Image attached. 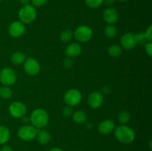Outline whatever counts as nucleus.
<instances>
[{"mask_svg":"<svg viewBox=\"0 0 152 151\" xmlns=\"http://www.w3.org/2000/svg\"><path fill=\"white\" fill-rule=\"evenodd\" d=\"M118 1H128V0H118Z\"/></svg>","mask_w":152,"mask_h":151,"instance_id":"obj_35","label":"nucleus"},{"mask_svg":"<svg viewBox=\"0 0 152 151\" xmlns=\"http://www.w3.org/2000/svg\"><path fill=\"white\" fill-rule=\"evenodd\" d=\"M10 137V132L7 127L0 125V144L7 143Z\"/></svg>","mask_w":152,"mask_h":151,"instance_id":"obj_19","label":"nucleus"},{"mask_svg":"<svg viewBox=\"0 0 152 151\" xmlns=\"http://www.w3.org/2000/svg\"><path fill=\"white\" fill-rule=\"evenodd\" d=\"M102 17L108 25H114L119 19V13L116 9L108 7L104 10Z\"/></svg>","mask_w":152,"mask_h":151,"instance_id":"obj_12","label":"nucleus"},{"mask_svg":"<svg viewBox=\"0 0 152 151\" xmlns=\"http://www.w3.org/2000/svg\"><path fill=\"white\" fill-rule=\"evenodd\" d=\"M37 16V12L35 7L30 4L22 6L18 13L19 21L23 24L32 23L36 19Z\"/></svg>","mask_w":152,"mask_h":151,"instance_id":"obj_3","label":"nucleus"},{"mask_svg":"<svg viewBox=\"0 0 152 151\" xmlns=\"http://www.w3.org/2000/svg\"><path fill=\"white\" fill-rule=\"evenodd\" d=\"M49 151H64L62 148L59 147H53L50 150H49Z\"/></svg>","mask_w":152,"mask_h":151,"instance_id":"obj_34","label":"nucleus"},{"mask_svg":"<svg viewBox=\"0 0 152 151\" xmlns=\"http://www.w3.org/2000/svg\"><path fill=\"white\" fill-rule=\"evenodd\" d=\"M138 44L137 33H126L120 38V46L126 50H132Z\"/></svg>","mask_w":152,"mask_h":151,"instance_id":"obj_9","label":"nucleus"},{"mask_svg":"<svg viewBox=\"0 0 152 151\" xmlns=\"http://www.w3.org/2000/svg\"><path fill=\"white\" fill-rule=\"evenodd\" d=\"M82 53V47L80 44L76 42L71 43L66 47L65 50V53L68 58L77 57Z\"/></svg>","mask_w":152,"mask_h":151,"instance_id":"obj_15","label":"nucleus"},{"mask_svg":"<svg viewBox=\"0 0 152 151\" xmlns=\"http://www.w3.org/2000/svg\"><path fill=\"white\" fill-rule=\"evenodd\" d=\"M19 2H20L22 5H26V4H30L31 0H19Z\"/></svg>","mask_w":152,"mask_h":151,"instance_id":"obj_33","label":"nucleus"},{"mask_svg":"<svg viewBox=\"0 0 152 151\" xmlns=\"http://www.w3.org/2000/svg\"><path fill=\"white\" fill-rule=\"evenodd\" d=\"M48 0H31L32 5L34 7H42L47 3Z\"/></svg>","mask_w":152,"mask_h":151,"instance_id":"obj_28","label":"nucleus"},{"mask_svg":"<svg viewBox=\"0 0 152 151\" xmlns=\"http://www.w3.org/2000/svg\"><path fill=\"white\" fill-rule=\"evenodd\" d=\"M73 36H74V33L72 31L70 30H65L59 34V40L62 43H68L71 41Z\"/></svg>","mask_w":152,"mask_h":151,"instance_id":"obj_21","label":"nucleus"},{"mask_svg":"<svg viewBox=\"0 0 152 151\" xmlns=\"http://www.w3.org/2000/svg\"><path fill=\"white\" fill-rule=\"evenodd\" d=\"M115 129V124L111 119H105L101 121L98 125V131L102 135H108Z\"/></svg>","mask_w":152,"mask_h":151,"instance_id":"obj_14","label":"nucleus"},{"mask_svg":"<svg viewBox=\"0 0 152 151\" xmlns=\"http://www.w3.org/2000/svg\"><path fill=\"white\" fill-rule=\"evenodd\" d=\"M0 151H13V149L9 145H4L0 149Z\"/></svg>","mask_w":152,"mask_h":151,"instance_id":"obj_32","label":"nucleus"},{"mask_svg":"<svg viewBox=\"0 0 152 151\" xmlns=\"http://www.w3.org/2000/svg\"><path fill=\"white\" fill-rule=\"evenodd\" d=\"M83 96L80 90L77 89H69L64 95V101L68 106L74 107L78 105L81 102Z\"/></svg>","mask_w":152,"mask_h":151,"instance_id":"obj_7","label":"nucleus"},{"mask_svg":"<svg viewBox=\"0 0 152 151\" xmlns=\"http://www.w3.org/2000/svg\"><path fill=\"white\" fill-rule=\"evenodd\" d=\"M29 119L31 125L37 129H42L46 127L48 124L49 115L45 110L37 108L31 112Z\"/></svg>","mask_w":152,"mask_h":151,"instance_id":"obj_1","label":"nucleus"},{"mask_svg":"<svg viewBox=\"0 0 152 151\" xmlns=\"http://www.w3.org/2000/svg\"><path fill=\"white\" fill-rule=\"evenodd\" d=\"M89 107L92 109H97L100 107L103 103V96L99 91H94L89 95L88 99Z\"/></svg>","mask_w":152,"mask_h":151,"instance_id":"obj_13","label":"nucleus"},{"mask_svg":"<svg viewBox=\"0 0 152 151\" xmlns=\"http://www.w3.org/2000/svg\"><path fill=\"white\" fill-rule=\"evenodd\" d=\"M13 90L9 86H4L0 87V96L3 99H10L13 96Z\"/></svg>","mask_w":152,"mask_h":151,"instance_id":"obj_22","label":"nucleus"},{"mask_svg":"<svg viewBox=\"0 0 152 151\" xmlns=\"http://www.w3.org/2000/svg\"><path fill=\"white\" fill-rule=\"evenodd\" d=\"M108 53L111 57L118 58L123 53V48L118 44H112L108 47Z\"/></svg>","mask_w":152,"mask_h":151,"instance_id":"obj_20","label":"nucleus"},{"mask_svg":"<svg viewBox=\"0 0 152 151\" xmlns=\"http://www.w3.org/2000/svg\"><path fill=\"white\" fill-rule=\"evenodd\" d=\"M23 68L26 74L31 76H37L40 72V69H41L38 61L33 57L26 58L23 63Z\"/></svg>","mask_w":152,"mask_h":151,"instance_id":"obj_8","label":"nucleus"},{"mask_svg":"<svg viewBox=\"0 0 152 151\" xmlns=\"http://www.w3.org/2000/svg\"><path fill=\"white\" fill-rule=\"evenodd\" d=\"M103 3H105L108 7H111L115 3V0H104Z\"/></svg>","mask_w":152,"mask_h":151,"instance_id":"obj_31","label":"nucleus"},{"mask_svg":"<svg viewBox=\"0 0 152 151\" xmlns=\"http://www.w3.org/2000/svg\"><path fill=\"white\" fill-rule=\"evenodd\" d=\"M114 136L119 142L123 144H131L135 139V132L126 124H120L114 129Z\"/></svg>","mask_w":152,"mask_h":151,"instance_id":"obj_2","label":"nucleus"},{"mask_svg":"<svg viewBox=\"0 0 152 151\" xmlns=\"http://www.w3.org/2000/svg\"><path fill=\"white\" fill-rule=\"evenodd\" d=\"M73 65V61L71 59V58H67L65 60L63 61V66L65 67L66 69H69L72 67Z\"/></svg>","mask_w":152,"mask_h":151,"instance_id":"obj_30","label":"nucleus"},{"mask_svg":"<svg viewBox=\"0 0 152 151\" xmlns=\"http://www.w3.org/2000/svg\"><path fill=\"white\" fill-rule=\"evenodd\" d=\"M144 35H145V37L147 39V41H152V26L151 25H150V26L147 28L146 30L144 32Z\"/></svg>","mask_w":152,"mask_h":151,"instance_id":"obj_27","label":"nucleus"},{"mask_svg":"<svg viewBox=\"0 0 152 151\" xmlns=\"http://www.w3.org/2000/svg\"><path fill=\"white\" fill-rule=\"evenodd\" d=\"M145 50L147 54L148 55V56H152V42L151 41H148L147 43L145 44Z\"/></svg>","mask_w":152,"mask_h":151,"instance_id":"obj_29","label":"nucleus"},{"mask_svg":"<svg viewBox=\"0 0 152 151\" xmlns=\"http://www.w3.org/2000/svg\"><path fill=\"white\" fill-rule=\"evenodd\" d=\"M17 76L14 70L11 68L6 67L0 71V82L4 86H11L16 83Z\"/></svg>","mask_w":152,"mask_h":151,"instance_id":"obj_6","label":"nucleus"},{"mask_svg":"<svg viewBox=\"0 0 152 151\" xmlns=\"http://www.w3.org/2000/svg\"><path fill=\"white\" fill-rule=\"evenodd\" d=\"M73 113H73L72 107L68 106V105L65 107L63 108V110H62V114H63L64 116L65 117L71 116V115H73Z\"/></svg>","mask_w":152,"mask_h":151,"instance_id":"obj_26","label":"nucleus"},{"mask_svg":"<svg viewBox=\"0 0 152 151\" xmlns=\"http://www.w3.org/2000/svg\"><path fill=\"white\" fill-rule=\"evenodd\" d=\"M104 0H85L86 4L90 8H97L103 4Z\"/></svg>","mask_w":152,"mask_h":151,"instance_id":"obj_25","label":"nucleus"},{"mask_svg":"<svg viewBox=\"0 0 152 151\" xmlns=\"http://www.w3.org/2000/svg\"><path fill=\"white\" fill-rule=\"evenodd\" d=\"M104 33L105 36L108 38H113L116 36L117 33V29L114 25H108L105 28Z\"/></svg>","mask_w":152,"mask_h":151,"instance_id":"obj_23","label":"nucleus"},{"mask_svg":"<svg viewBox=\"0 0 152 151\" xmlns=\"http://www.w3.org/2000/svg\"><path fill=\"white\" fill-rule=\"evenodd\" d=\"M25 32V24L20 21H14L8 28V33L13 38H19Z\"/></svg>","mask_w":152,"mask_h":151,"instance_id":"obj_11","label":"nucleus"},{"mask_svg":"<svg viewBox=\"0 0 152 151\" xmlns=\"http://www.w3.org/2000/svg\"><path fill=\"white\" fill-rule=\"evenodd\" d=\"M131 115L127 111H122L118 115V121L120 124H126L129 121Z\"/></svg>","mask_w":152,"mask_h":151,"instance_id":"obj_24","label":"nucleus"},{"mask_svg":"<svg viewBox=\"0 0 152 151\" xmlns=\"http://www.w3.org/2000/svg\"><path fill=\"white\" fill-rule=\"evenodd\" d=\"M26 59V56L23 52L16 51L12 54L10 57V61L12 63L15 65H20L24 63V62Z\"/></svg>","mask_w":152,"mask_h":151,"instance_id":"obj_17","label":"nucleus"},{"mask_svg":"<svg viewBox=\"0 0 152 151\" xmlns=\"http://www.w3.org/2000/svg\"><path fill=\"white\" fill-rule=\"evenodd\" d=\"M72 118L74 122L77 124H84L87 121V114L83 110H77L74 113H73Z\"/></svg>","mask_w":152,"mask_h":151,"instance_id":"obj_18","label":"nucleus"},{"mask_svg":"<svg viewBox=\"0 0 152 151\" xmlns=\"http://www.w3.org/2000/svg\"><path fill=\"white\" fill-rule=\"evenodd\" d=\"M8 111L10 115L13 118H22L26 114L27 107L22 102H13L9 106Z\"/></svg>","mask_w":152,"mask_h":151,"instance_id":"obj_10","label":"nucleus"},{"mask_svg":"<svg viewBox=\"0 0 152 151\" xmlns=\"http://www.w3.org/2000/svg\"><path fill=\"white\" fill-rule=\"evenodd\" d=\"M39 129L36 128L33 125L25 124L22 126L18 130V136L20 139L25 142H30L37 137Z\"/></svg>","mask_w":152,"mask_h":151,"instance_id":"obj_5","label":"nucleus"},{"mask_svg":"<svg viewBox=\"0 0 152 151\" xmlns=\"http://www.w3.org/2000/svg\"><path fill=\"white\" fill-rule=\"evenodd\" d=\"M3 1V0H0V1Z\"/></svg>","mask_w":152,"mask_h":151,"instance_id":"obj_36","label":"nucleus"},{"mask_svg":"<svg viewBox=\"0 0 152 151\" xmlns=\"http://www.w3.org/2000/svg\"><path fill=\"white\" fill-rule=\"evenodd\" d=\"M37 142L42 145H45L50 142V134L48 131L45 130H39L37 135Z\"/></svg>","mask_w":152,"mask_h":151,"instance_id":"obj_16","label":"nucleus"},{"mask_svg":"<svg viewBox=\"0 0 152 151\" xmlns=\"http://www.w3.org/2000/svg\"><path fill=\"white\" fill-rule=\"evenodd\" d=\"M74 36L79 42H88L93 37V30L87 25H80L76 28L74 33Z\"/></svg>","mask_w":152,"mask_h":151,"instance_id":"obj_4","label":"nucleus"}]
</instances>
